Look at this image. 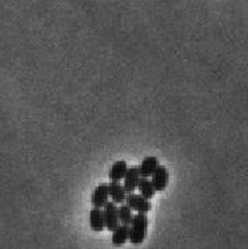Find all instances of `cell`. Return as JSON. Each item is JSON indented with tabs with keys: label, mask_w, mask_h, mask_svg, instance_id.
<instances>
[{
	"label": "cell",
	"mask_w": 248,
	"mask_h": 249,
	"mask_svg": "<svg viewBox=\"0 0 248 249\" xmlns=\"http://www.w3.org/2000/svg\"><path fill=\"white\" fill-rule=\"evenodd\" d=\"M127 240H130V225L119 224L112 231V243L116 247H120V245H124Z\"/></svg>",
	"instance_id": "ba28073f"
},
{
	"label": "cell",
	"mask_w": 248,
	"mask_h": 249,
	"mask_svg": "<svg viewBox=\"0 0 248 249\" xmlns=\"http://www.w3.org/2000/svg\"><path fill=\"white\" fill-rule=\"evenodd\" d=\"M158 166L159 164H158V159L155 157H146L140 163V166H139L140 177H146V178L151 177L154 174V171H155Z\"/></svg>",
	"instance_id": "30bf717a"
},
{
	"label": "cell",
	"mask_w": 248,
	"mask_h": 249,
	"mask_svg": "<svg viewBox=\"0 0 248 249\" xmlns=\"http://www.w3.org/2000/svg\"><path fill=\"white\" fill-rule=\"evenodd\" d=\"M123 186L126 189V193H134L138 189L139 180H140V173H139V167H131L128 168L127 173L123 178Z\"/></svg>",
	"instance_id": "8992f818"
},
{
	"label": "cell",
	"mask_w": 248,
	"mask_h": 249,
	"mask_svg": "<svg viewBox=\"0 0 248 249\" xmlns=\"http://www.w3.org/2000/svg\"><path fill=\"white\" fill-rule=\"evenodd\" d=\"M126 203L130 208L135 210L136 213H144L147 214L151 210L150 199L143 197L142 194H135V193H128L126 198Z\"/></svg>",
	"instance_id": "7a4b0ae2"
},
{
	"label": "cell",
	"mask_w": 248,
	"mask_h": 249,
	"mask_svg": "<svg viewBox=\"0 0 248 249\" xmlns=\"http://www.w3.org/2000/svg\"><path fill=\"white\" fill-rule=\"evenodd\" d=\"M110 197L112 198V201L117 205L126 202V198H127V193H126V189L124 186L120 185L119 182H114L111 180L110 185Z\"/></svg>",
	"instance_id": "9c48e42d"
},
{
	"label": "cell",
	"mask_w": 248,
	"mask_h": 249,
	"mask_svg": "<svg viewBox=\"0 0 248 249\" xmlns=\"http://www.w3.org/2000/svg\"><path fill=\"white\" fill-rule=\"evenodd\" d=\"M128 166L126 160H116L110 170V179L114 182H120L127 173Z\"/></svg>",
	"instance_id": "8fae6325"
},
{
	"label": "cell",
	"mask_w": 248,
	"mask_h": 249,
	"mask_svg": "<svg viewBox=\"0 0 248 249\" xmlns=\"http://www.w3.org/2000/svg\"><path fill=\"white\" fill-rule=\"evenodd\" d=\"M119 210V220H120V224H126V225H130L131 221L134 218L133 214V209L128 206L127 203H120V206L117 208Z\"/></svg>",
	"instance_id": "4fadbf2b"
},
{
	"label": "cell",
	"mask_w": 248,
	"mask_h": 249,
	"mask_svg": "<svg viewBox=\"0 0 248 249\" xmlns=\"http://www.w3.org/2000/svg\"><path fill=\"white\" fill-rule=\"evenodd\" d=\"M138 190L139 193L146 197L147 199H151V198L155 196V187L153 185V182H151L149 178H146V177H140V180H139V185H138Z\"/></svg>",
	"instance_id": "7c38bea8"
},
{
	"label": "cell",
	"mask_w": 248,
	"mask_h": 249,
	"mask_svg": "<svg viewBox=\"0 0 248 249\" xmlns=\"http://www.w3.org/2000/svg\"><path fill=\"white\" fill-rule=\"evenodd\" d=\"M151 177H153L151 182H153V185L155 187L156 193H161V191L166 189L169 182V171L166 170L165 166H158L155 171H154V174L151 175Z\"/></svg>",
	"instance_id": "5b68a950"
},
{
	"label": "cell",
	"mask_w": 248,
	"mask_h": 249,
	"mask_svg": "<svg viewBox=\"0 0 248 249\" xmlns=\"http://www.w3.org/2000/svg\"><path fill=\"white\" fill-rule=\"evenodd\" d=\"M147 215L144 213H138L134 215L133 221L130 224V241L133 245H139L144 241L146 231H147Z\"/></svg>",
	"instance_id": "6da1fadb"
},
{
	"label": "cell",
	"mask_w": 248,
	"mask_h": 249,
	"mask_svg": "<svg viewBox=\"0 0 248 249\" xmlns=\"http://www.w3.org/2000/svg\"><path fill=\"white\" fill-rule=\"evenodd\" d=\"M104 220H105V228L108 231H114L116 226L120 224V220H119V210H117V206L116 203L112 201V202H107L104 206Z\"/></svg>",
	"instance_id": "3957f363"
},
{
	"label": "cell",
	"mask_w": 248,
	"mask_h": 249,
	"mask_svg": "<svg viewBox=\"0 0 248 249\" xmlns=\"http://www.w3.org/2000/svg\"><path fill=\"white\" fill-rule=\"evenodd\" d=\"M89 225L95 232H101L105 226L104 210H101V208H93L89 213Z\"/></svg>",
	"instance_id": "52a82bcc"
},
{
	"label": "cell",
	"mask_w": 248,
	"mask_h": 249,
	"mask_svg": "<svg viewBox=\"0 0 248 249\" xmlns=\"http://www.w3.org/2000/svg\"><path fill=\"white\" fill-rule=\"evenodd\" d=\"M110 198V186L108 183H100L96 186L92 194V206L93 208H104L105 203Z\"/></svg>",
	"instance_id": "277c9868"
}]
</instances>
